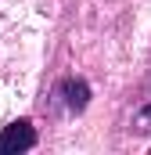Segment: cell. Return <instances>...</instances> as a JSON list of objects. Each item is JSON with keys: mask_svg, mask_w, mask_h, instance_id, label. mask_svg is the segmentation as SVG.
<instances>
[{"mask_svg": "<svg viewBox=\"0 0 151 155\" xmlns=\"http://www.w3.org/2000/svg\"><path fill=\"white\" fill-rule=\"evenodd\" d=\"M33 144H36V130H33L25 119H18V123L4 126V134H0V155H18V152H29Z\"/></svg>", "mask_w": 151, "mask_h": 155, "instance_id": "1", "label": "cell"}, {"mask_svg": "<svg viewBox=\"0 0 151 155\" xmlns=\"http://www.w3.org/2000/svg\"><path fill=\"white\" fill-rule=\"evenodd\" d=\"M61 94H65V105L79 112V108H86V101H90V87L83 83V79H65L61 83Z\"/></svg>", "mask_w": 151, "mask_h": 155, "instance_id": "2", "label": "cell"}, {"mask_svg": "<svg viewBox=\"0 0 151 155\" xmlns=\"http://www.w3.org/2000/svg\"><path fill=\"white\" fill-rule=\"evenodd\" d=\"M144 119H151V105H148V108H144Z\"/></svg>", "mask_w": 151, "mask_h": 155, "instance_id": "3", "label": "cell"}]
</instances>
